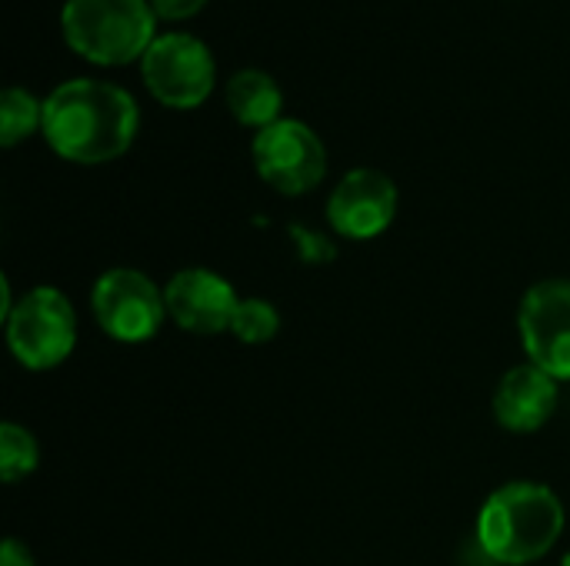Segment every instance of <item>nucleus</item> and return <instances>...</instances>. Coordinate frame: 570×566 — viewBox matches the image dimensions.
Masks as SVG:
<instances>
[{
    "label": "nucleus",
    "mask_w": 570,
    "mask_h": 566,
    "mask_svg": "<svg viewBox=\"0 0 570 566\" xmlns=\"http://www.w3.org/2000/svg\"><path fill=\"white\" fill-rule=\"evenodd\" d=\"M60 30L67 47L83 60L124 67L144 60L157 40V13L150 0H67Z\"/></svg>",
    "instance_id": "nucleus-3"
},
{
    "label": "nucleus",
    "mask_w": 570,
    "mask_h": 566,
    "mask_svg": "<svg viewBox=\"0 0 570 566\" xmlns=\"http://www.w3.org/2000/svg\"><path fill=\"white\" fill-rule=\"evenodd\" d=\"M0 566H33V554L17 537H7L0 547Z\"/></svg>",
    "instance_id": "nucleus-18"
},
{
    "label": "nucleus",
    "mask_w": 570,
    "mask_h": 566,
    "mask_svg": "<svg viewBox=\"0 0 570 566\" xmlns=\"http://www.w3.org/2000/svg\"><path fill=\"white\" fill-rule=\"evenodd\" d=\"M281 330V314L274 304L261 300V297H247L237 304V314L230 320V330L240 344H267L274 340Z\"/></svg>",
    "instance_id": "nucleus-15"
},
{
    "label": "nucleus",
    "mask_w": 570,
    "mask_h": 566,
    "mask_svg": "<svg viewBox=\"0 0 570 566\" xmlns=\"http://www.w3.org/2000/svg\"><path fill=\"white\" fill-rule=\"evenodd\" d=\"M140 73L150 97L174 110L200 107L217 83V63L210 47L200 37L180 30L160 33L150 43V50L140 60Z\"/></svg>",
    "instance_id": "nucleus-5"
},
{
    "label": "nucleus",
    "mask_w": 570,
    "mask_h": 566,
    "mask_svg": "<svg viewBox=\"0 0 570 566\" xmlns=\"http://www.w3.org/2000/svg\"><path fill=\"white\" fill-rule=\"evenodd\" d=\"M164 300H167V317L180 330L200 337L230 330V320L240 304L234 287L207 267L177 270L164 287Z\"/></svg>",
    "instance_id": "nucleus-10"
},
{
    "label": "nucleus",
    "mask_w": 570,
    "mask_h": 566,
    "mask_svg": "<svg viewBox=\"0 0 570 566\" xmlns=\"http://www.w3.org/2000/svg\"><path fill=\"white\" fill-rule=\"evenodd\" d=\"M558 410V380L534 364L508 370L494 390V417L511 434L541 430Z\"/></svg>",
    "instance_id": "nucleus-11"
},
{
    "label": "nucleus",
    "mask_w": 570,
    "mask_h": 566,
    "mask_svg": "<svg viewBox=\"0 0 570 566\" xmlns=\"http://www.w3.org/2000/svg\"><path fill=\"white\" fill-rule=\"evenodd\" d=\"M250 153L261 180L287 197L314 190L327 173L324 140L304 120L294 117H281L277 123L257 130Z\"/></svg>",
    "instance_id": "nucleus-6"
},
{
    "label": "nucleus",
    "mask_w": 570,
    "mask_h": 566,
    "mask_svg": "<svg viewBox=\"0 0 570 566\" xmlns=\"http://www.w3.org/2000/svg\"><path fill=\"white\" fill-rule=\"evenodd\" d=\"M564 534L561 497L531 480L504 484L478 517V544L491 564L528 566L554 550Z\"/></svg>",
    "instance_id": "nucleus-2"
},
{
    "label": "nucleus",
    "mask_w": 570,
    "mask_h": 566,
    "mask_svg": "<svg viewBox=\"0 0 570 566\" xmlns=\"http://www.w3.org/2000/svg\"><path fill=\"white\" fill-rule=\"evenodd\" d=\"M150 7H154L157 20L180 23V20H190V17H197V13L207 7V0H150Z\"/></svg>",
    "instance_id": "nucleus-17"
},
{
    "label": "nucleus",
    "mask_w": 570,
    "mask_h": 566,
    "mask_svg": "<svg viewBox=\"0 0 570 566\" xmlns=\"http://www.w3.org/2000/svg\"><path fill=\"white\" fill-rule=\"evenodd\" d=\"M284 93L277 80L257 67H244L227 80V110L240 127L264 130L281 120Z\"/></svg>",
    "instance_id": "nucleus-12"
},
{
    "label": "nucleus",
    "mask_w": 570,
    "mask_h": 566,
    "mask_svg": "<svg viewBox=\"0 0 570 566\" xmlns=\"http://www.w3.org/2000/svg\"><path fill=\"white\" fill-rule=\"evenodd\" d=\"M287 237L294 240V250L304 264H331L337 260V247L331 237H324L321 230L314 227H304V224H291L287 227Z\"/></svg>",
    "instance_id": "nucleus-16"
},
{
    "label": "nucleus",
    "mask_w": 570,
    "mask_h": 566,
    "mask_svg": "<svg viewBox=\"0 0 570 566\" xmlns=\"http://www.w3.org/2000/svg\"><path fill=\"white\" fill-rule=\"evenodd\" d=\"M40 127H43V100H37L23 87H7L0 93V143L17 147Z\"/></svg>",
    "instance_id": "nucleus-13"
},
{
    "label": "nucleus",
    "mask_w": 570,
    "mask_h": 566,
    "mask_svg": "<svg viewBox=\"0 0 570 566\" xmlns=\"http://www.w3.org/2000/svg\"><path fill=\"white\" fill-rule=\"evenodd\" d=\"M77 344V314L57 287L27 290L7 314V347L27 370H50Z\"/></svg>",
    "instance_id": "nucleus-4"
},
{
    "label": "nucleus",
    "mask_w": 570,
    "mask_h": 566,
    "mask_svg": "<svg viewBox=\"0 0 570 566\" xmlns=\"http://www.w3.org/2000/svg\"><path fill=\"white\" fill-rule=\"evenodd\" d=\"M564 566H570V554H568V557H564Z\"/></svg>",
    "instance_id": "nucleus-19"
},
{
    "label": "nucleus",
    "mask_w": 570,
    "mask_h": 566,
    "mask_svg": "<svg viewBox=\"0 0 570 566\" xmlns=\"http://www.w3.org/2000/svg\"><path fill=\"white\" fill-rule=\"evenodd\" d=\"M90 310L104 334L120 344H140L160 330L167 317V300L147 274L134 267H114L94 284Z\"/></svg>",
    "instance_id": "nucleus-7"
},
{
    "label": "nucleus",
    "mask_w": 570,
    "mask_h": 566,
    "mask_svg": "<svg viewBox=\"0 0 570 566\" xmlns=\"http://www.w3.org/2000/svg\"><path fill=\"white\" fill-rule=\"evenodd\" d=\"M137 100L107 80L77 77L43 100V140L70 163H110L124 157L137 137Z\"/></svg>",
    "instance_id": "nucleus-1"
},
{
    "label": "nucleus",
    "mask_w": 570,
    "mask_h": 566,
    "mask_svg": "<svg viewBox=\"0 0 570 566\" xmlns=\"http://www.w3.org/2000/svg\"><path fill=\"white\" fill-rule=\"evenodd\" d=\"M397 217V187L384 170L357 167L341 177L327 200L331 227L347 240L381 237Z\"/></svg>",
    "instance_id": "nucleus-9"
},
{
    "label": "nucleus",
    "mask_w": 570,
    "mask_h": 566,
    "mask_svg": "<svg viewBox=\"0 0 570 566\" xmlns=\"http://www.w3.org/2000/svg\"><path fill=\"white\" fill-rule=\"evenodd\" d=\"M40 460V447L33 434L20 424H3L0 427V477L3 484H17L20 477L33 474Z\"/></svg>",
    "instance_id": "nucleus-14"
},
{
    "label": "nucleus",
    "mask_w": 570,
    "mask_h": 566,
    "mask_svg": "<svg viewBox=\"0 0 570 566\" xmlns=\"http://www.w3.org/2000/svg\"><path fill=\"white\" fill-rule=\"evenodd\" d=\"M528 364L554 380H570V280L534 284L518 310Z\"/></svg>",
    "instance_id": "nucleus-8"
}]
</instances>
